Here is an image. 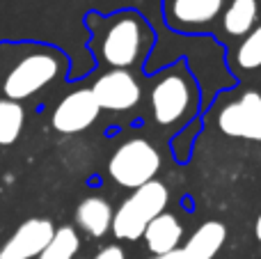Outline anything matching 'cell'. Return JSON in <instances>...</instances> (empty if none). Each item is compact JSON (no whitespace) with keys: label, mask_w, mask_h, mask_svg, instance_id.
Wrapping results in <instances>:
<instances>
[{"label":"cell","mask_w":261,"mask_h":259,"mask_svg":"<svg viewBox=\"0 0 261 259\" xmlns=\"http://www.w3.org/2000/svg\"><path fill=\"white\" fill-rule=\"evenodd\" d=\"M167 200H170L167 186L156 179L135 188L113 214V234L124 241L142 239L147 225L161 214H165Z\"/></svg>","instance_id":"2"},{"label":"cell","mask_w":261,"mask_h":259,"mask_svg":"<svg viewBox=\"0 0 261 259\" xmlns=\"http://www.w3.org/2000/svg\"><path fill=\"white\" fill-rule=\"evenodd\" d=\"M81 248V239H78L73 227H60L55 229L53 241L46 246V250L41 252L37 259H73Z\"/></svg>","instance_id":"16"},{"label":"cell","mask_w":261,"mask_h":259,"mask_svg":"<svg viewBox=\"0 0 261 259\" xmlns=\"http://www.w3.org/2000/svg\"><path fill=\"white\" fill-rule=\"evenodd\" d=\"M55 237V225L46 218H30L12 234L0 250V259H32L39 257Z\"/></svg>","instance_id":"9"},{"label":"cell","mask_w":261,"mask_h":259,"mask_svg":"<svg viewBox=\"0 0 261 259\" xmlns=\"http://www.w3.org/2000/svg\"><path fill=\"white\" fill-rule=\"evenodd\" d=\"M158 170H161V154L144 138H130L122 142L108 163V174L128 191L153 182Z\"/></svg>","instance_id":"4"},{"label":"cell","mask_w":261,"mask_h":259,"mask_svg":"<svg viewBox=\"0 0 261 259\" xmlns=\"http://www.w3.org/2000/svg\"><path fill=\"white\" fill-rule=\"evenodd\" d=\"M227 241V227L218 220H206L193 232L184 250L190 259H213Z\"/></svg>","instance_id":"13"},{"label":"cell","mask_w":261,"mask_h":259,"mask_svg":"<svg viewBox=\"0 0 261 259\" xmlns=\"http://www.w3.org/2000/svg\"><path fill=\"white\" fill-rule=\"evenodd\" d=\"M151 259H190L188 257V252L181 248V250H172V252H167V255H161V257H151Z\"/></svg>","instance_id":"19"},{"label":"cell","mask_w":261,"mask_h":259,"mask_svg":"<svg viewBox=\"0 0 261 259\" xmlns=\"http://www.w3.org/2000/svg\"><path fill=\"white\" fill-rule=\"evenodd\" d=\"M218 126L225 136L261 140V96L259 92H245L229 101L218 115Z\"/></svg>","instance_id":"6"},{"label":"cell","mask_w":261,"mask_h":259,"mask_svg":"<svg viewBox=\"0 0 261 259\" xmlns=\"http://www.w3.org/2000/svg\"><path fill=\"white\" fill-rule=\"evenodd\" d=\"M181 237H184V227L176 220V216L172 214H161L158 218H153L142 234L149 252H153L156 257L167 255L172 250H179Z\"/></svg>","instance_id":"11"},{"label":"cell","mask_w":261,"mask_h":259,"mask_svg":"<svg viewBox=\"0 0 261 259\" xmlns=\"http://www.w3.org/2000/svg\"><path fill=\"white\" fill-rule=\"evenodd\" d=\"M236 62L241 69H259L261 67V23L254 25L250 35L241 41L239 50H236Z\"/></svg>","instance_id":"17"},{"label":"cell","mask_w":261,"mask_h":259,"mask_svg":"<svg viewBox=\"0 0 261 259\" xmlns=\"http://www.w3.org/2000/svg\"><path fill=\"white\" fill-rule=\"evenodd\" d=\"M101 110H113V113H124L140 103L142 87L135 81V76L126 69H113L103 73L92 87Z\"/></svg>","instance_id":"8"},{"label":"cell","mask_w":261,"mask_h":259,"mask_svg":"<svg viewBox=\"0 0 261 259\" xmlns=\"http://www.w3.org/2000/svg\"><path fill=\"white\" fill-rule=\"evenodd\" d=\"M96 46L103 62H108L113 69H128L140 62L151 46V30L138 14H117L103 23L96 37Z\"/></svg>","instance_id":"1"},{"label":"cell","mask_w":261,"mask_h":259,"mask_svg":"<svg viewBox=\"0 0 261 259\" xmlns=\"http://www.w3.org/2000/svg\"><path fill=\"white\" fill-rule=\"evenodd\" d=\"M195 85L181 69L165 71L151 90V113L161 126H176L190 117L195 108Z\"/></svg>","instance_id":"3"},{"label":"cell","mask_w":261,"mask_h":259,"mask_svg":"<svg viewBox=\"0 0 261 259\" xmlns=\"http://www.w3.org/2000/svg\"><path fill=\"white\" fill-rule=\"evenodd\" d=\"M25 124V110L18 101L0 99V147L14 145Z\"/></svg>","instance_id":"15"},{"label":"cell","mask_w":261,"mask_h":259,"mask_svg":"<svg viewBox=\"0 0 261 259\" xmlns=\"http://www.w3.org/2000/svg\"><path fill=\"white\" fill-rule=\"evenodd\" d=\"M60 58L50 50H37L25 58H21L14 69L5 78V94L12 101H23L28 96L37 94L39 90H44L48 83H53L60 76Z\"/></svg>","instance_id":"5"},{"label":"cell","mask_w":261,"mask_h":259,"mask_svg":"<svg viewBox=\"0 0 261 259\" xmlns=\"http://www.w3.org/2000/svg\"><path fill=\"white\" fill-rule=\"evenodd\" d=\"M259 5L257 0H231L222 14L225 32L231 37H245L254 30Z\"/></svg>","instance_id":"14"},{"label":"cell","mask_w":261,"mask_h":259,"mask_svg":"<svg viewBox=\"0 0 261 259\" xmlns=\"http://www.w3.org/2000/svg\"><path fill=\"white\" fill-rule=\"evenodd\" d=\"M76 225L92 239H101L113 227V206L103 197H85L76 209Z\"/></svg>","instance_id":"12"},{"label":"cell","mask_w":261,"mask_h":259,"mask_svg":"<svg viewBox=\"0 0 261 259\" xmlns=\"http://www.w3.org/2000/svg\"><path fill=\"white\" fill-rule=\"evenodd\" d=\"M101 106L92 90H76L67 94L50 115V124L58 133H81L96 122Z\"/></svg>","instance_id":"7"},{"label":"cell","mask_w":261,"mask_h":259,"mask_svg":"<svg viewBox=\"0 0 261 259\" xmlns=\"http://www.w3.org/2000/svg\"><path fill=\"white\" fill-rule=\"evenodd\" d=\"M254 237H257V241L261 243V214H259L257 223H254Z\"/></svg>","instance_id":"20"},{"label":"cell","mask_w":261,"mask_h":259,"mask_svg":"<svg viewBox=\"0 0 261 259\" xmlns=\"http://www.w3.org/2000/svg\"><path fill=\"white\" fill-rule=\"evenodd\" d=\"M94 259H126V255L119 246H106L103 250H99V255Z\"/></svg>","instance_id":"18"},{"label":"cell","mask_w":261,"mask_h":259,"mask_svg":"<svg viewBox=\"0 0 261 259\" xmlns=\"http://www.w3.org/2000/svg\"><path fill=\"white\" fill-rule=\"evenodd\" d=\"M227 0H167L170 21L179 28H197L211 23Z\"/></svg>","instance_id":"10"}]
</instances>
